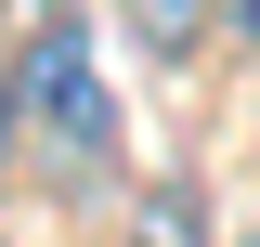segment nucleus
Segmentation results:
<instances>
[{
  "mask_svg": "<svg viewBox=\"0 0 260 247\" xmlns=\"http://www.w3.org/2000/svg\"><path fill=\"white\" fill-rule=\"evenodd\" d=\"M13 91H26V143L65 182H104L117 169V104H104V65H91V26L78 13H39V39L13 52Z\"/></svg>",
  "mask_w": 260,
  "mask_h": 247,
  "instance_id": "nucleus-1",
  "label": "nucleus"
},
{
  "mask_svg": "<svg viewBox=\"0 0 260 247\" xmlns=\"http://www.w3.org/2000/svg\"><path fill=\"white\" fill-rule=\"evenodd\" d=\"M117 13H130V39H143L156 65H195L208 39H221V13H208V0H117Z\"/></svg>",
  "mask_w": 260,
  "mask_h": 247,
  "instance_id": "nucleus-2",
  "label": "nucleus"
},
{
  "mask_svg": "<svg viewBox=\"0 0 260 247\" xmlns=\"http://www.w3.org/2000/svg\"><path fill=\"white\" fill-rule=\"evenodd\" d=\"M117 247H208V208H195V182H143L117 221Z\"/></svg>",
  "mask_w": 260,
  "mask_h": 247,
  "instance_id": "nucleus-3",
  "label": "nucleus"
},
{
  "mask_svg": "<svg viewBox=\"0 0 260 247\" xmlns=\"http://www.w3.org/2000/svg\"><path fill=\"white\" fill-rule=\"evenodd\" d=\"M13 143H26V91H13V52H0V169H13Z\"/></svg>",
  "mask_w": 260,
  "mask_h": 247,
  "instance_id": "nucleus-4",
  "label": "nucleus"
},
{
  "mask_svg": "<svg viewBox=\"0 0 260 247\" xmlns=\"http://www.w3.org/2000/svg\"><path fill=\"white\" fill-rule=\"evenodd\" d=\"M208 13H221V39H234V52H260V0H208Z\"/></svg>",
  "mask_w": 260,
  "mask_h": 247,
  "instance_id": "nucleus-5",
  "label": "nucleus"
},
{
  "mask_svg": "<svg viewBox=\"0 0 260 247\" xmlns=\"http://www.w3.org/2000/svg\"><path fill=\"white\" fill-rule=\"evenodd\" d=\"M39 13H78V0H39Z\"/></svg>",
  "mask_w": 260,
  "mask_h": 247,
  "instance_id": "nucleus-6",
  "label": "nucleus"
},
{
  "mask_svg": "<svg viewBox=\"0 0 260 247\" xmlns=\"http://www.w3.org/2000/svg\"><path fill=\"white\" fill-rule=\"evenodd\" d=\"M247 247H260V234H247Z\"/></svg>",
  "mask_w": 260,
  "mask_h": 247,
  "instance_id": "nucleus-7",
  "label": "nucleus"
}]
</instances>
